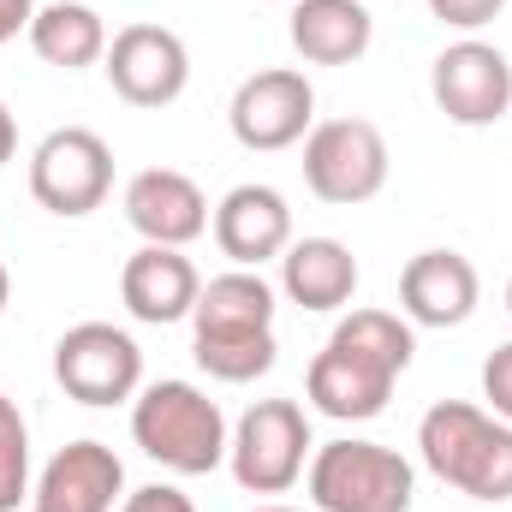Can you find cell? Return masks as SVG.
<instances>
[{
    "instance_id": "3957f363",
    "label": "cell",
    "mask_w": 512,
    "mask_h": 512,
    "mask_svg": "<svg viewBox=\"0 0 512 512\" xmlns=\"http://www.w3.org/2000/svg\"><path fill=\"white\" fill-rule=\"evenodd\" d=\"M417 453L447 489L501 507L512 501V423L471 399H435L417 423Z\"/></svg>"
},
{
    "instance_id": "4316f807",
    "label": "cell",
    "mask_w": 512,
    "mask_h": 512,
    "mask_svg": "<svg viewBox=\"0 0 512 512\" xmlns=\"http://www.w3.org/2000/svg\"><path fill=\"white\" fill-rule=\"evenodd\" d=\"M6 298H12V274H6V262H0V316H6Z\"/></svg>"
},
{
    "instance_id": "8992f818",
    "label": "cell",
    "mask_w": 512,
    "mask_h": 512,
    "mask_svg": "<svg viewBox=\"0 0 512 512\" xmlns=\"http://www.w3.org/2000/svg\"><path fill=\"white\" fill-rule=\"evenodd\" d=\"M310 453L316 441L298 399H256L227 441V465L245 495H286L310 471Z\"/></svg>"
},
{
    "instance_id": "ba28073f",
    "label": "cell",
    "mask_w": 512,
    "mask_h": 512,
    "mask_svg": "<svg viewBox=\"0 0 512 512\" xmlns=\"http://www.w3.org/2000/svg\"><path fill=\"white\" fill-rule=\"evenodd\" d=\"M304 185L334 209H358L387 185V137L370 120H322L304 137Z\"/></svg>"
},
{
    "instance_id": "44dd1931",
    "label": "cell",
    "mask_w": 512,
    "mask_h": 512,
    "mask_svg": "<svg viewBox=\"0 0 512 512\" xmlns=\"http://www.w3.org/2000/svg\"><path fill=\"white\" fill-rule=\"evenodd\" d=\"M18 501H30V423L0 393V512H18Z\"/></svg>"
},
{
    "instance_id": "603a6c76",
    "label": "cell",
    "mask_w": 512,
    "mask_h": 512,
    "mask_svg": "<svg viewBox=\"0 0 512 512\" xmlns=\"http://www.w3.org/2000/svg\"><path fill=\"white\" fill-rule=\"evenodd\" d=\"M483 399H489V411L501 423H512V340L483 358Z\"/></svg>"
},
{
    "instance_id": "8fae6325",
    "label": "cell",
    "mask_w": 512,
    "mask_h": 512,
    "mask_svg": "<svg viewBox=\"0 0 512 512\" xmlns=\"http://www.w3.org/2000/svg\"><path fill=\"white\" fill-rule=\"evenodd\" d=\"M102 72L126 108H173L191 84V48L167 24H126L114 30Z\"/></svg>"
},
{
    "instance_id": "9c48e42d",
    "label": "cell",
    "mask_w": 512,
    "mask_h": 512,
    "mask_svg": "<svg viewBox=\"0 0 512 512\" xmlns=\"http://www.w3.org/2000/svg\"><path fill=\"white\" fill-rule=\"evenodd\" d=\"M54 382L78 405H126L143 387V352L114 322H78L54 340Z\"/></svg>"
},
{
    "instance_id": "7c38bea8",
    "label": "cell",
    "mask_w": 512,
    "mask_h": 512,
    "mask_svg": "<svg viewBox=\"0 0 512 512\" xmlns=\"http://www.w3.org/2000/svg\"><path fill=\"white\" fill-rule=\"evenodd\" d=\"M227 126H233V137H239L245 149H256V155L292 149V143H304L310 126H316V90H310V78L292 72V66L251 72V78L233 90Z\"/></svg>"
},
{
    "instance_id": "6da1fadb",
    "label": "cell",
    "mask_w": 512,
    "mask_h": 512,
    "mask_svg": "<svg viewBox=\"0 0 512 512\" xmlns=\"http://www.w3.org/2000/svg\"><path fill=\"white\" fill-rule=\"evenodd\" d=\"M411 352H417V334H411L405 316H393V310H352L328 334V346L310 358L304 393L334 423H370V417L387 411L399 376L411 370Z\"/></svg>"
},
{
    "instance_id": "7402d4cb",
    "label": "cell",
    "mask_w": 512,
    "mask_h": 512,
    "mask_svg": "<svg viewBox=\"0 0 512 512\" xmlns=\"http://www.w3.org/2000/svg\"><path fill=\"white\" fill-rule=\"evenodd\" d=\"M507 12V0H429V18H441L447 30H483V24H495Z\"/></svg>"
},
{
    "instance_id": "277c9868",
    "label": "cell",
    "mask_w": 512,
    "mask_h": 512,
    "mask_svg": "<svg viewBox=\"0 0 512 512\" xmlns=\"http://www.w3.org/2000/svg\"><path fill=\"white\" fill-rule=\"evenodd\" d=\"M131 441L173 477H209L227 465V417L197 382H149L131 399Z\"/></svg>"
},
{
    "instance_id": "ffe728a7",
    "label": "cell",
    "mask_w": 512,
    "mask_h": 512,
    "mask_svg": "<svg viewBox=\"0 0 512 512\" xmlns=\"http://www.w3.org/2000/svg\"><path fill=\"white\" fill-rule=\"evenodd\" d=\"M30 48H36L42 66L84 72V66H96V60L108 54V24H102V12L84 6V0H48V6H36V18H30Z\"/></svg>"
},
{
    "instance_id": "9a60e30c",
    "label": "cell",
    "mask_w": 512,
    "mask_h": 512,
    "mask_svg": "<svg viewBox=\"0 0 512 512\" xmlns=\"http://www.w3.org/2000/svg\"><path fill=\"white\" fill-rule=\"evenodd\" d=\"M477 298H483V280L471 256L459 251H417L399 268V310L411 328H459L471 322Z\"/></svg>"
},
{
    "instance_id": "484cf974",
    "label": "cell",
    "mask_w": 512,
    "mask_h": 512,
    "mask_svg": "<svg viewBox=\"0 0 512 512\" xmlns=\"http://www.w3.org/2000/svg\"><path fill=\"white\" fill-rule=\"evenodd\" d=\"M12 155H18V120H12V108L0 102V167H6Z\"/></svg>"
},
{
    "instance_id": "83f0119b",
    "label": "cell",
    "mask_w": 512,
    "mask_h": 512,
    "mask_svg": "<svg viewBox=\"0 0 512 512\" xmlns=\"http://www.w3.org/2000/svg\"><path fill=\"white\" fill-rule=\"evenodd\" d=\"M256 512H298V507H256Z\"/></svg>"
},
{
    "instance_id": "4fadbf2b",
    "label": "cell",
    "mask_w": 512,
    "mask_h": 512,
    "mask_svg": "<svg viewBox=\"0 0 512 512\" xmlns=\"http://www.w3.org/2000/svg\"><path fill=\"white\" fill-rule=\"evenodd\" d=\"M126 221L143 245L185 251V245H197L209 233V197L179 167H143L126 185Z\"/></svg>"
},
{
    "instance_id": "5bb4252c",
    "label": "cell",
    "mask_w": 512,
    "mask_h": 512,
    "mask_svg": "<svg viewBox=\"0 0 512 512\" xmlns=\"http://www.w3.org/2000/svg\"><path fill=\"white\" fill-rule=\"evenodd\" d=\"M120 501L126 465L108 441H66L30 489V512H120Z\"/></svg>"
},
{
    "instance_id": "ac0fdd59",
    "label": "cell",
    "mask_w": 512,
    "mask_h": 512,
    "mask_svg": "<svg viewBox=\"0 0 512 512\" xmlns=\"http://www.w3.org/2000/svg\"><path fill=\"white\" fill-rule=\"evenodd\" d=\"M286 36H292L298 60H310V66H352L370 54L376 18L364 0H292Z\"/></svg>"
},
{
    "instance_id": "52a82bcc",
    "label": "cell",
    "mask_w": 512,
    "mask_h": 512,
    "mask_svg": "<svg viewBox=\"0 0 512 512\" xmlns=\"http://www.w3.org/2000/svg\"><path fill=\"white\" fill-rule=\"evenodd\" d=\"M108 191H114V149L102 131L60 126L30 149V197L48 215L84 221L108 203Z\"/></svg>"
},
{
    "instance_id": "f546056e",
    "label": "cell",
    "mask_w": 512,
    "mask_h": 512,
    "mask_svg": "<svg viewBox=\"0 0 512 512\" xmlns=\"http://www.w3.org/2000/svg\"><path fill=\"white\" fill-rule=\"evenodd\" d=\"M256 6H274V0H256Z\"/></svg>"
},
{
    "instance_id": "2e32d148",
    "label": "cell",
    "mask_w": 512,
    "mask_h": 512,
    "mask_svg": "<svg viewBox=\"0 0 512 512\" xmlns=\"http://www.w3.org/2000/svg\"><path fill=\"white\" fill-rule=\"evenodd\" d=\"M215 245L233 268H262L292 245V209L274 185H233L215 203Z\"/></svg>"
},
{
    "instance_id": "7a4b0ae2",
    "label": "cell",
    "mask_w": 512,
    "mask_h": 512,
    "mask_svg": "<svg viewBox=\"0 0 512 512\" xmlns=\"http://www.w3.org/2000/svg\"><path fill=\"white\" fill-rule=\"evenodd\" d=\"M191 358L203 376L227 387H245L274 370L280 346H274V286L256 268L215 274L197 292L191 310Z\"/></svg>"
},
{
    "instance_id": "e0dca14e",
    "label": "cell",
    "mask_w": 512,
    "mask_h": 512,
    "mask_svg": "<svg viewBox=\"0 0 512 512\" xmlns=\"http://www.w3.org/2000/svg\"><path fill=\"white\" fill-rule=\"evenodd\" d=\"M197 292H203V274L185 251H167V245H143L126 256L120 268V298L143 328H167V322H185L197 310Z\"/></svg>"
},
{
    "instance_id": "cb8c5ba5",
    "label": "cell",
    "mask_w": 512,
    "mask_h": 512,
    "mask_svg": "<svg viewBox=\"0 0 512 512\" xmlns=\"http://www.w3.org/2000/svg\"><path fill=\"white\" fill-rule=\"evenodd\" d=\"M120 512H197V507L173 483H143V489H131L126 501H120Z\"/></svg>"
},
{
    "instance_id": "30bf717a",
    "label": "cell",
    "mask_w": 512,
    "mask_h": 512,
    "mask_svg": "<svg viewBox=\"0 0 512 512\" xmlns=\"http://www.w3.org/2000/svg\"><path fill=\"white\" fill-rule=\"evenodd\" d=\"M429 96L453 126H501L512 114V60L495 42H477V36L447 42L429 66Z\"/></svg>"
},
{
    "instance_id": "d6986e66",
    "label": "cell",
    "mask_w": 512,
    "mask_h": 512,
    "mask_svg": "<svg viewBox=\"0 0 512 512\" xmlns=\"http://www.w3.org/2000/svg\"><path fill=\"white\" fill-rule=\"evenodd\" d=\"M280 292L298 310H346L358 292V256L340 239H292L280 251Z\"/></svg>"
},
{
    "instance_id": "5b68a950",
    "label": "cell",
    "mask_w": 512,
    "mask_h": 512,
    "mask_svg": "<svg viewBox=\"0 0 512 512\" xmlns=\"http://www.w3.org/2000/svg\"><path fill=\"white\" fill-rule=\"evenodd\" d=\"M304 489L316 512H411L417 501V471L399 447L382 441H322L310 453Z\"/></svg>"
},
{
    "instance_id": "d4e9b609",
    "label": "cell",
    "mask_w": 512,
    "mask_h": 512,
    "mask_svg": "<svg viewBox=\"0 0 512 512\" xmlns=\"http://www.w3.org/2000/svg\"><path fill=\"white\" fill-rule=\"evenodd\" d=\"M30 18H36V0H0V48L12 36H30Z\"/></svg>"
},
{
    "instance_id": "f1b7e54d",
    "label": "cell",
    "mask_w": 512,
    "mask_h": 512,
    "mask_svg": "<svg viewBox=\"0 0 512 512\" xmlns=\"http://www.w3.org/2000/svg\"><path fill=\"white\" fill-rule=\"evenodd\" d=\"M507 310H512V280H507Z\"/></svg>"
}]
</instances>
